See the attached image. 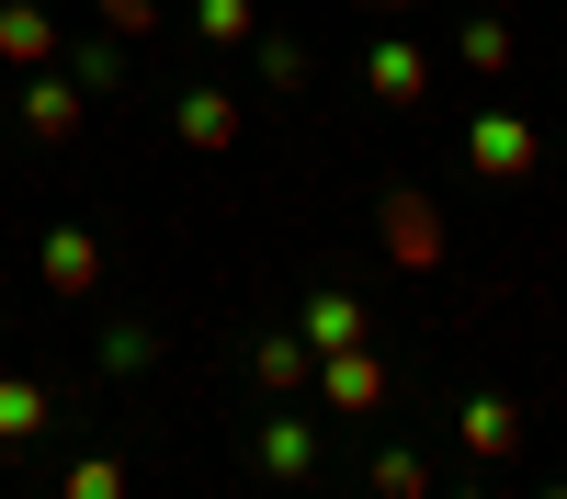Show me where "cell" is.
<instances>
[{
  "label": "cell",
  "instance_id": "22",
  "mask_svg": "<svg viewBox=\"0 0 567 499\" xmlns=\"http://www.w3.org/2000/svg\"><path fill=\"white\" fill-rule=\"evenodd\" d=\"M374 12H420V0H374Z\"/></svg>",
  "mask_w": 567,
  "mask_h": 499
},
{
  "label": "cell",
  "instance_id": "5",
  "mask_svg": "<svg viewBox=\"0 0 567 499\" xmlns=\"http://www.w3.org/2000/svg\"><path fill=\"white\" fill-rule=\"evenodd\" d=\"M318 397L341 408V420L386 408V363H374V341H341V352H318Z\"/></svg>",
  "mask_w": 567,
  "mask_h": 499
},
{
  "label": "cell",
  "instance_id": "6",
  "mask_svg": "<svg viewBox=\"0 0 567 499\" xmlns=\"http://www.w3.org/2000/svg\"><path fill=\"white\" fill-rule=\"evenodd\" d=\"M34 272H45V295H103V239L91 227H45V250H34Z\"/></svg>",
  "mask_w": 567,
  "mask_h": 499
},
{
  "label": "cell",
  "instance_id": "19",
  "mask_svg": "<svg viewBox=\"0 0 567 499\" xmlns=\"http://www.w3.org/2000/svg\"><path fill=\"white\" fill-rule=\"evenodd\" d=\"M261 80H272V91H307V45H296V34H261Z\"/></svg>",
  "mask_w": 567,
  "mask_h": 499
},
{
  "label": "cell",
  "instance_id": "12",
  "mask_svg": "<svg viewBox=\"0 0 567 499\" xmlns=\"http://www.w3.org/2000/svg\"><path fill=\"white\" fill-rule=\"evenodd\" d=\"M296 330H307V352H341V341H363V295H352V284H318Z\"/></svg>",
  "mask_w": 567,
  "mask_h": 499
},
{
  "label": "cell",
  "instance_id": "14",
  "mask_svg": "<svg viewBox=\"0 0 567 499\" xmlns=\"http://www.w3.org/2000/svg\"><path fill=\"white\" fill-rule=\"evenodd\" d=\"M454 58L477 69V80H511V23H499V12H465V23H454Z\"/></svg>",
  "mask_w": 567,
  "mask_h": 499
},
{
  "label": "cell",
  "instance_id": "20",
  "mask_svg": "<svg viewBox=\"0 0 567 499\" xmlns=\"http://www.w3.org/2000/svg\"><path fill=\"white\" fill-rule=\"evenodd\" d=\"M374 488H386V499H420V488H432V466H420V454H374V466H363Z\"/></svg>",
  "mask_w": 567,
  "mask_h": 499
},
{
  "label": "cell",
  "instance_id": "2",
  "mask_svg": "<svg viewBox=\"0 0 567 499\" xmlns=\"http://www.w3.org/2000/svg\"><path fill=\"white\" fill-rule=\"evenodd\" d=\"M80 125H91L80 69H23V136H34V148H69Z\"/></svg>",
  "mask_w": 567,
  "mask_h": 499
},
{
  "label": "cell",
  "instance_id": "18",
  "mask_svg": "<svg viewBox=\"0 0 567 499\" xmlns=\"http://www.w3.org/2000/svg\"><path fill=\"white\" fill-rule=\"evenodd\" d=\"M69 499H125V454H80V466H69Z\"/></svg>",
  "mask_w": 567,
  "mask_h": 499
},
{
  "label": "cell",
  "instance_id": "13",
  "mask_svg": "<svg viewBox=\"0 0 567 499\" xmlns=\"http://www.w3.org/2000/svg\"><path fill=\"white\" fill-rule=\"evenodd\" d=\"M250 375H261V397H296V386L318 375V352H307V330H272V341L250 352Z\"/></svg>",
  "mask_w": 567,
  "mask_h": 499
},
{
  "label": "cell",
  "instance_id": "11",
  "mask_svg": "<svg viewBox=\"0 0 567 499\" xmlns=\"http://www.w3.org/2000/svg\"><path fill=\"white\" fill-rule=\"evenodd\" d=\"M45 420H58V397H45L34 375H0V454H23V443H45Z\"/></svg>",
  "mask_w": 567,
  "mask_h": 499
},
{
  "label": "cell",
  "instance_id": "17",
  "mask_svg": "<svg viewBox=\"0 0 567 499\" xmlns=\"http://www.w3.org/2000/svg\"><path fill=\"white\" fill-rule=\"evenodd\" d=\"M148 363H159V330H148V318L103 330V375H148Z\"/></svg>",
  "mask_w": 567,
  "mask_h": 499
},
{
  "label": "cell",
  "instance_id": "9",
  "mask_svg": "<svg viewBox=\"0 0 567 499\" xmlns=\"http://www.w3.org/2000/svg\"><path fill=\"white\" fill-rule=\"evenodd\" d=\"M250 466H261L272 488L318 477V420H296V408H272V420H261V443H250Z\"/></svg>",
  "mask_w": 567,
  "mask_h": 499
},
{
  "label": "cell",
  "instance_id": "1",
  "mask_svg": "<svg viewBox=\"0 0 567 499\" xmlns=\"http://www.w3.org/2000/svg\"><path fill=\"white\" fill-rule=\"evenodd\" d=\"M465 170H477V181H523V170H545V125L511 114V103H488L477 125H465Z\"/></svg>",
  "mask_w": 567,
  "mask_h": 499
},
{
  "label": "cell",
  "instance_id": "15",
  "mask_svg": "<svg viewBox=\"0 0 567 499\" xmlns=\"http://www.w3.org/2000/svg\"><path fill=\"white\" fill-rule=\"evenodd\" d=\"M80 91H91V103H103V91H125V34H80Z\"/></svg>",
  "mask_w": 567,
  "mask_h": 499
},
{
  "label": "cell",
  "instance_id": "7",
  "mask_svg": "<svg viewBox=\"0 0 567 499\" xmlns=\"http://www.w3.org/2000/svg\"><path fill=\"white\" fill-rule=\"evenodd\" d=\"M454 443L477 454V466H511V454H523V397H465L454 408Z\"/></svg>",
  "mask_w": 567,
  "mask_h": 499
},
{
  "label": "cell",
  "instance_id": "3",
  "mask_svg": "<svg viewBox=\"0 0 567 499\" xmlns=\"http://www.w3.org/2000/svg\"><path fill=\"white\" fill-rule=\"evenodd\" d=\"M171 136H182L194 159H227V148H239V91H227V80H182Z\"/></svg>",
  "mask_w": 567,
  "mask_h": 499
},
{
  "label": "cell",
  "instance_id": "4",
  "mask_svg": "<svg viewBox=\"0 0 567 499\" xmlns=\"http://www.w3.org/2000/svg\"><path fill=\"white\" fill-rule=\"evenodd\" d=\"M374 239H386L398 272H432V261H443V216H432V194H409V181H398V194L374 205Z\"/></svg>",
  "mask_w": 567,
  "mask_h": 499
},
{
  "label": "cell",
  "instance_id": "8",
  "mask_svg": "<svg viewBox=\"0 0 567 499\" xmlns=\"http://www.w3.org/2000/svg\"><path fill=\"white\" fill-rule=\"evenodd\" d=\"M363 91H374V103H386V114H409L420 91H432V58H420L409 34H386V45H363Z\"/></svg>",
  "mask_w": 567,
  "mask_h": 499
},
{
  "label": "cell",
  "instance_id": "10",
  "mask_svg": "<svg viewBox=\"0 0 567 499\" xmlns=\"http://www.w3.org/2000/svg\"><path fill=\"white\" fill-rule=\"evenodd\" d=\"M0 69H58V23H45V0H0Z\"/></svg>",
  "mask_w": 567,
  "mask_h": 499
},
{
  "label": "cell",
  "instance_id": "16",
  "mask_svg": "<svg viewBox=\"0 0 567 499\" xmlns=\"http://www.w3.org/2000/svg\"><path fill=\"white\" fill-rule=\"evenodd\" d=\"M194 34L205 45H250L261 34V0H194Z\"/></svg>",
  "mask_w": 567,
  "mask_h": 499
},
{
  "label": "cell",
  "instance_id": "21",
  "mask_svg": "<svg viewBox=\"0 0 567 499\" xmlns=\"http://www.w3.org/2000/svg\"><path fill=\"white\" fill-rule=\"evenodd\" d=\"M103 23H114V34L136 45V34H148V23H159V0H103Z\"/></svg>",
  "mask_w": 567,
  "mask_h": 499
}]
</instances>
